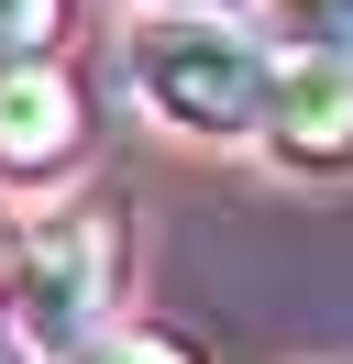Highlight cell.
<instances>
[{
    "instance_id": "obj_3",
    "label": "cell",
    "mask_w": 353,
    "mask_h": 364,
    "mask_svg": "<svg viewBox=\"0 0 353 364\" xmlns=\"http://www.w3.org/2000/svg\"><path fill=\"white\" fill-rule=\"evenodd\" d=\"M254 144L276 166H298V177H342L353 166V67L342 55H276Z\"/></svg>"
},
{
    "instance_id": "obj_2",
    "label": "cell",
    "mask_w": 353,
    "mask_h": 364,
    "mask_svg": "<svg viewBox=\"0 0 353 364\" xmlns=\"http://www.w3.org/2000/svg\"><path fill=\"white\" fill-rule=\"evenodd\" d=\"M122 67H132V100H144L166 133H188V144H254L276 55H265V33H243L232 11H144L132 45H122Z\"/></svg>"
},
{
    "instance_id": "obj_7",
    "label": "cell",
    "mask_w": 353,
    "mask_h": 364,
    "mask_svg": "<svg viewBox=\"0 0 353 364\" xmlns=\"http://www.w3.org/2000/svg\"><path fill=\"white\" fill-rule=\"evenodd\" d=\"M66 33V0H0V67H44Z\"/></svg>"
},
{
    "instance_id": "obj_5",
    "label": "cell",
    "mask_w": 353,
    "mask_h": 364,
    "mask_svg": "<svg viewBox=\"0 0 353 364\" xmlns=\"http://www.w3.org/2000/svg\"><path fill=\"white\" fill-rule=\"evenodd\" d=\"M265 55H342L353 67V0H265Z\"/></svg>"
},
{
    "instance_id": "obj_1",
    "label": "cell",
    "mask_w": 353,
    "mask_h": 364,
    "mask_svg": "<svg viewBox=\"0 0 353 364\" xmlns=\"http://www.w3.org/2000/svg\"><path fill=\"white\" fill-rule=\"evenodd\" d=\"M110 320H122V210L110 199H66V210H33L22 232H0V331L11 342L66 364Z\"/></svg>"
},
{
    "instance_id": "obj_4",
    "label": "cell",
    "mask_w": 353,
    "mask_h": 364,
    "mask_svg": "<svg viewBox=\"0 0 353 364\" xmlns=\"http://www.w3.org/2000/svg\"><path fill=\"white\" fill-rule=\"evenodd\" d=\"M78 155H88V100H78V77H66L56 55H44V67H0V177L56 188Z\"/></svg>"
},
{
    "instance_id": "obj_8",
    "label": "cell",
    "mask_w": 353,
    "mask_h": 364,
    "mask_svg": "<svg viewBox=\"0 0 353 364\" xmlns=\"http://www.w3.org/2000/svg\"><path fill=\"white\" fill-rule=\"evenodd\" d=\"M166 11H221V0H166Z\"/></svg>"
},
{
    "instance_id": "obj_6",
    "label": "cell",
    "mask_w": 353,
    "mask_h": 364,
    "mask_svg": "<svg viewBox=\"0 0 353 364\" xmlns=\"http://www.w3.org/2000/svg\"><path fill=\"white\" fill-rule=\"evenodd\" d=\"M66 364H199L188 331H166V320H110L100 342H78Z\"/></svg>"
}]
</instances>
